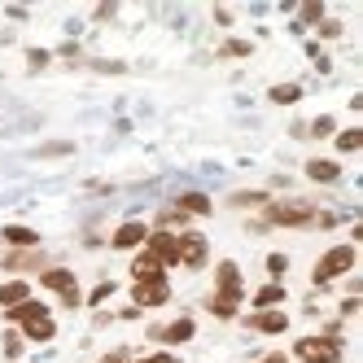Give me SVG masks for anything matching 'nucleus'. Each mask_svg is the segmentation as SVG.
Segmentation results:
<instances>
[{"mask_svg":"<svg viewBox=\"0 0 363 363\" xmlns=\"http://www.w3.org/2000/svg\"><path fill=\"white\" fill-rule=\"evenodd\" d=\"M294 354L302 363H337L342 359V342H337V337H302L294 346Z\"/></svg>","mask_w":363,"mask_h":363,"instance_id":"obj_3","label":"nucleus"},{"mask_svg":"<svg viewBox=\"0 0 363 363\" xmlns=\"http://www.w3.org/2000/svg\"><path fill=\"white\" fill-rule=\"evenodd\" d=\"M40 284H44V289H57L66 306H79V284H74V276H70L66 267H48V272L40 276Z\"/></svg>","mask_w":363,"mask_h":363,"instance_id":"obj_5","label":"nucleus"},{"mask_svg":"<svg viewBox=\"0 0 363 363\" xmlns=\"http://www.w3.org/2000/svg\"><path fill=\"white\" fill-rule=\"evenodd\" d=\"M206 254H211V245H206L201 232H184L179 237V263L184 267H206Z\"/></svg>","mask_w":363,"mask_h":363,"instance_id":"obj_7","label":"nucleus"},{"mask_svg":"<svg viewBox=\"0 0 363 363\" xmlns=\"http://www.w3.org/2000/svg\"><path fill=\"white\" fill-rule=\"evenodd\" d=\"M320 35L333 40V35H342V22H320Z\"/></svg>","mask_w":363,"mask_h":363,"instance_id":"obj_30","label":"nucleus"},{"mask_svg":"<svg viewBox=\"0 0 363 363\" xmlns=\"http://www.w3.org/2000/svg\"><path fill=\"white\" fill-rule=\"evenodd\" d=\"M237 306H241V294H215L211 298V311H215L219 320H232V315H237Z\"/></svg>","mask_w":363,"mask_h":363,"instance_id":"obj_17","label":"nucleus"},{"mask_svg":"<svg viewBox=\"0 0 363 363\" xmlns=\"http://www.w3.org/2000/svg\"><path fill=\"white\" fill-rule=\"evenodd\" d=\"M306 175L315 179V184H337V179H342V167L328 162V158H311L306 162Z\"/></svg>","mask_w":363,"mask_h":363,"instance_id":"obj_13","label":"nucleus"},{"mask_svg":"<svg viewBox=\"0 0 363 363\" xmlns=\"http://www.w3.org/2000/svg\"><path fill=\"white\" fill-rule=\"evenodd\" d=\"M22 333H27L31 342H53V337H57V324H53V315L44 311V315H35V320L22 324Z\"/></svg>","mask_w":363,"mask_h":363,"instance_id":"obj_12","label":"nucleus"},{"mask_svg":"<svg viewBox=\"0 0 363 363\" xmlns=\"http://www.w3.org/2000/svg\"><path fill=\"white\" fill-rule=\"evenodd\" d=\"M5 354H9V359H18V354H22V337H18V333H9V337H5Z\"/></svg>","mask_w":363,"mask_h":363,"instance_id":"obj_26","label":"nucleus"},{"mask_svg":"<svg viewBox=\"0 0 363 363\" xmlns=\"http://www.w3.org/2000/svg\"><path fill=\"white\" fill-rule=\"evenodd\" d=\"M320 18H324V5H315V0L302 5V22H320Z\"/></svg>","mask_w":363,"mask_h":363,"instance_id":"obj_25","label":"nucleus"},{"mask_svg":"<svg viewBox=\"0 0 363 363\" xmlns=\"http://www.w3.org/2000/svg\"><path fill=\"white\" fill-rule=\"evenodd\" d=\"M263 363H289V359H284V354H267Z\"/></svg>","mask_w":363,"mask_h":363,"instance_id":"obj_34","label":"nucleus"},{"mask_svg":"<svg viewBox=\"0 0 363 363\" xmlns=\"http://www.w3.org/2000/svg\"><path fill=\"white\" fill-rule=\"evenodd\" d=\"M5 241L18 245V250H35L40 245V232H31V228H5Z\"/></svg>","mask_w":363,"mask_h":363,"instance_id":"obj_19","label":"nucleus"},{"mask_svg":"<svg viewBox=\"0 0 363 363\" xmlns=\"http://www.w3.org/2000/svg\"><path fill=\"white\" fill-rule=\"evenodd\" d=\"M359 145H363V132H359V127H350V132L337 136V149H342V153H354Z\"/></svg>","mask_w":363,"mask_h":363,"instance_id":"obj_23","label":"nucleus"},{"mask_svg":"<svg viewBox=\"0 0 363 363\" xmlns=\"http://www.w3.org/2000/svg\"><path fill=\"white\" fill-rule=\"evenodd\" d=\"M175 211L179 215H211V197H206V193H184Z\"/></svg>","mask_w":363,"mask_h":363,"instance_id":"obj_16","label":"nucleus"},{"mask_svg":"<svg viewBox=\"0 0 363 363\" xmlns=\"http://www.w3.org/2000/svg\"><path fill=\"white\" fill-rule=\"evenodd\" d=\"M215 280H219V294H245V289H241V267H237V263H219Z\"/></svg>","mask_w":363,"mask_h":363,"instance_id":"obj_14","label":"nucleus"},{"mask_svg":"<svg viewBox=\"0 0 363 363\" xmlns=\"http://www.w3.org/2000/svg\"><path fill=\"white\" fill-rule=\"evenodd\" d=\"M267 219L276 228H306V223H315V206L311 201H272Z\"/></svg>","mask_w":363,"mask_h":363,"instance_id":"obj_2","label":"nucleus"},{"mask_svg":"<svg viewBox=\"0 0 363 363\" xmlns=\"http://www.w3.org/2000/svg\"><path fill=\"white\" fill-rule=\"evenodd\" d=\"M145 241H149V228H145L140 219H127V223L114 232L110 245H114V250H136V245H145Z\"/></svg>","mask_w":363,"mask_h":363,"instance_id":"obj_8","label":"nucleus"},{"mask_svg":"<svg viewBox=\"0 0 363 363\" xmlns=\"http://www.w3.org/2000/svg\"><path fill=\"white\" fill-rule=\"evenodd\" d=\"M132 298H136V306H162V302H171V284H167L162 276H153V280H136Z\"/></svg>","mask_w":363,"mask_h":363,"instance_id":"obj_6","label":"nucleus"},{"mask_svg":"<svg viewBox=\"0 0 363 363\" xmlns=\"http://www.w3.org/2000/svg\"><path fill=\"white\" fill-rule=\"evenodd\" d=\"M284 267H289V258H284V254H272V258H267V272H272V276H280Z\"/></svg>","mask_w":363,"mask_h":363,"instance_id":"obj_28","label":"nucleus"},{"mask_svg":"<svg viewBox=\"0 0 363 363\" xmlns=\"http://www.w3.org/2000/svg\"><path fill=\"white\" fill-rule=\"evenodd\" d=\"M315 136H333V118H315V127H311Z\"/></svg>","mask_w":363,"mask_h":363,"instance_id":"obj_31","label":"nucleus"},{"mask_svg":"<svg viewBox=\"0 0 363 363\" xmlns=\"http://www.w3.org/2000/svg\"><path fill=\"white\" fill-rule=\"evenodd\" d=\"M145 250L158 258L162 267H175L179 263V237H171L167 228H158V232H149V241H145Z\"/></svg>","mask_w":363,"mask_h":363,"instance_id":"obj_4","label":"nucleus"},{"mask_svg":"<svg viewBox=\"0 0 363 363\" xmlns=\"http://www.w3.org/2000/svg\"><path fill=\"white\" fill-rule=\"evenodd\" d=\"M5 267H9V272H18V267H40V254H35V250H22V254H9V258H5Z\"/></svg>","mask_w":363,"mask_h":363,"instance_id":"obj_21","label":"nucleus"},{"mask_svg":"<svg viewBox=\"0 0 363 363\" xmlns=\"http://www.w3.org/2000/svg\"><path fill=\"white\" fill-rule=\"evenodd\" d=\"M27 298H31V284L27 280H5V284H0V306H5V311L22 306Z\"/></svg>","mask_w":363,"mask_h":363,"instance_id":"obj_10","label":"nucleus"},{"mask_svg":"<svg viewBox=\"0 0 363 363\" xmlns=\"http://www.w3.org/2000/svg\"><path fill=\"white\" fill-rule=\"evenodd\" d=\"M267 197L263 193H237V197H232V206H263Z\"/></svg>","mask_w":363,"mask_h":363,"instance_id":"obj_24","label":"nucleus"},{"mask_svg":"<svg viewBox=\"0 0 363 363\" xmlns=\"http://www.w3.org/2000/svg\"><path fill=\"white\" fill-rule=\"evenodd\" d=\"M101 363H127V354H106Z\"/></svg>","mask_w":363,"mask_h":363,"instance_id":"obj_33","label":"nucleus"},{"mask_svg":"<svg viewBox=\"0 0 363 363\" xmlns=\"http://www.w3.org/2000/svg\"><path fill=\"white\" fill-rule=\"evenodd\" d=\"M350 267H354V245H333L320 263H315L311 280H315V284H328V280H337V276H346Z\"/></svg>","mask_w":363,"mask_h":363,"instance_id":"obj_1","label":"nucleus"},{"mask_svg":"<svg viewBox=\"0 0 363 363\" xmlns=\"http://www.w3.org/2000/svg\"><path fill=\"white\" fill-rule=\"evenodd\" d=\"M280 302H284V289H280V284H263V289L254 294V306H258V311H276Z\"/></svg>","mask_w":363,"mask_h":363,"instance_id":"obj_18","label":"nucleus"},{"mask_svg":"<svg viewBox=\"0 0 363 363\" xmlns=\"http://www.w3.org/2000/svg\"><path fill=\"white\" fill-rule=\"evenodd\" d=\"M110 294H114V280H106V284H96V289H92V298H88V302H106Z\"/></svg>","mask_w":363,"mask_h":363,"instance_id":"obj_27","label":"nucleus"},{"mask_svg":"<svg viewBox=\"0 0 363 363\" xmlns=\"http://www.w3.org/2000/svg\"><path fill=\"white\" fill-rule=\"evenodd\" d=\"M197 333V324L184 315V320H175V324H167V328H153V337L158 342H171V346H179V342H189V337Z\"/></svg>","mask_w":363,"mask_h":363,"instance_id":"obj_9","label":"nucleus"},{"mask_svg":"<svg viewBox=\"0 0 363 363\" xmlns=\"http://www.w3.org/2000/svg\"><path fill=\"white\" fill-rule=\"evenodd\" d=\"M298 96H302L298 84H280V88H272V101H276V106H294Z\"/></svg>","mask_w":363,"mask_h":363,"instance_id":"obj_22","label":"nucleus"},{"mask_svg":"<svg viewBox=\"0 0 363 363\" xmlns=\"http://www.w3.org/2000/svg\"><path fill=\"white\" fill-rule=\"evenodd\" d=\"M250 328H258V333H284V328H289V315H284V311H258V315H250Z\"/></svg>","mask_w":363,"mask_h":363,"instance_id":"obj_11","label":"nucleus"},{"mask_svg":"<svg viewBox=\"0 0 363 363\" xmlns=\"http://www.w3.org/2000/svg\"><path fill=\"white\" fill-rule=\"evenodd\" d=\"M5 315H9V324H27V320H35V315H44V306L40 302H22V306H13V311H5Z\"/></svg>","mask_w":363,"mask_h":363,"instance_id":"obj_20","label":"nucleus"},{"mask_svg":"<svg viewBox=\"0 0 363 363\" xmlns=\"http://www.w3.org/2000/svg\"><path fill=\"white\" fill-rule=\"evenodd\" d=\"M223 53H228V57H245V53H250V44H245V40H232Z\"/></svg>","mask_w":363,"mask_h":363,"instance_id":"obj_29","label":"nucleus"},{"mask_svg":"<svg viewBox=\"0 0 363 363\" xmlns=\"http://www.w3.org/2000/svg\"><path fill=\"white\" fill-rule=\"evenodd\" d=\"M132 276H136V280H153V276H162V263L145 250V254H136V258H132Z\"/></svg>","mask_w":363,"mask_h":363,"instance_id":"obj_15","label":"nucleus"},{"mask_svg":"<svg viewBox=\"0 0 363 363\" xmlns=\"http://www.w3.org/2000/svg\"><path fill=\"white\" fill-rule=\"evenodd\" d=\"M136 363H175V354H167V350H158V354H149V359H136Z\"/></svg>","mask_w":363,"mask_h":363,"instance_id":"obj_32","label":"nucleus"}]
</instances>
